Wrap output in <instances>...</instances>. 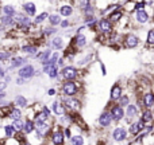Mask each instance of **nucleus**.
Returning <instances> with one entry per match:
<instances>
[{
	"instance_id": "nucleus-14",
	"label": "nucleus",
	"mask_w": 154,
	"mask_h": 145,
	"mask_svg": "<svg viewBox=\"0 0 154 145\" xmlns=\"http://www.w3.org/2000/svg\"><path fill=\"white\" fill-rule=\"evenodd\" d=\"M109 113H111V116H112V120L116 122L122 121L126 116V110L123 109V106H120L118 102L114 103V105L109 108Z\"/></svg>"
},
{
	"instance_id": "nucleus-22",
	"label": "nucleus",
	"mask_w": 154,
	"mask_h": 145,
	"mask_svg": "<svg viewBox=\"0 0 154 145\" xmlns=\"http://www.w3.org/2000/svg\"><path fill=\"white\" fill-rule=\"evenodd\" d=\"M123 43H125V47L127 48H135L139 45V38L134 34H128L123 38Z\"/></svg>"
},
{
	"instance_id": "nucleus-7",
	"label": "nucleus",
	"mask_w": 154,
	"mask_h": 145,
	"mask_svg": "<svg viewBox=\"0 0 154 145\" xmlns=\"http://www.w3.org/2000/svg\"><path fill=\"white\" fill-rule=\"evenodd\" d=\"M41 48H43V47H39L38 45H34V43H31V42H29V40H26V42H23L22 45H19L18 53H20L22 55H26L27 58L32 59V57H34L35 54H37L38 51L41 50Z\"/></svg>"
},
{
	"instance_id": "nucleus-17",
	"label": "nucleus",
	"mask_w": 154,
	"mask_h": 145,
	"mask_svg": "<svg viewBox=\"0 0 154 145\" xmlns=\"http://www.w3.org/2000/svg\"><path fill=\"white\" fill-rule=\"evenodd\" d=\"M123 95V87L120 83H114L111 87V90H109V100L112 101V102H118V100H119L120 97Z\"/></svg>"
},
{
	"instance_id": "nucleus-39",
	"label": "nucleus",
	"mask_w": 154,
	"mask_h": 145,
	"mask_svg": "<svg viewBox=\"0 0 154 145\" xmlns=\"http://www.w3.org/2000/svg\"><path fill=\"white\" fill-rule=\"evenodd\" d=\"M41 112H43V113L46 114V116L49 117V118H56V117L53 116V113H51V109H50V106L49 105H46V103H42V105H41Z\"/></svg>"
},
{
	"instance_id": "nucleus-37",
	"label": "nucleus",
	"mask_w": 154,
	"mask_h": 145,
	"mask_svg": "<svg viewBox=\"0 0 154 145\" xmlns=\"http://www.w3.org/2000/svg\"><path fill=\"white\" fill-rule=\"evenodd\" d=\"M72 26H73V22L69 20V19H62L61 23H60V28L64 30V31H68Z\"/></svg>"
},
{
	"instance_id": "nucleus-19",
	"label": "nucleus",
	"mask_w": 154,
	"mask_h": 145,
	"mask_svg": "<svg viewBox=\"0 0 154 145\" xmlns=\"http://www.w3.org/2000/svg\"><path fill=\"white\" fill-rule=\"evenodd\" d=\"M15 54H18V51L15 50H11V48H4V47H0V63H4L7 65L10 62V59L12 58Z\"/></svg>"
},
{
	"instance_id": "nucleus-50",
	"label": "nucleus",
	"mask_w": 154,
	"mask_h": 145,
	"mask_svg": "<svg viewBox=\"0 0 154 145\" xmlns=\"http://www.w3.org/2000/svg\"><path fill=\"white\" fill-rule=\"evenodd\" d=\"M3 81H4V82H5V83H8V85H10V83H11V82H12V81H14L12 75H11V73H8V74H7V75H5V77H4V79H3Z\"/></svg>"
},
{
	"instance_id": "nucleus-52",
	"label": "nucleus",
	"mask_w": 154,
	"mask_h": 145,
	"mask_svg": "<svg viewBox=\"0 0 154 145\" xmlns=\"http://www.w3.org/2000/svg\"><path fill=\"white\" fill-rule=\"evenodd\" d=\"M7 87H8V83H5L4 81H0V91L2 90H7Z\"/></svg>"
},
{
	"instance_id": "nucleus-46",
	"label": "nucleus",
	"mask_w": 154,
	"mask_h": 145,
	"mask_svg": "<svg viewBox=\"0 0 154 145\" xmlns=\"http://www.w3.org/2000/svg\"><path fill=\"white\" fill-rule=\"evenodd\" d=\"M145 7H146V1H145V0H142V1H135V7H134V10L141 11V10H143Z\"/></svg>"
},
{
	"instance_id": "nucleus-32",
	"label": "nucleus",
	"mask_w": 154,
	"mask_h": 145,
	"mask_svg": "<svg viewBox=\"0 0 154 145\" xmlns=\"http://www.w3.org/2000/svg\"><path fill=\"white\" fill-rule=\"evenodd\" d=\"M137 114H138V106H137L135 103H130V105H127V109H126V116H127L128 118H134Z\"/></svg>"
},
{
	"instance_id": "nucleus-33",
	"label": "nucleus",
	"mask_w": 154,
	"mask_h": 145,
	"mask_svg": "<svg viewBox=\"0 0 154 145\" xmlns=\"http://www.w3.org/2000/svg\"><path fill=\"white\" fill-rule=\"evenodd\" d=\"M62 55L61 51H53V54H51V57L49 58V61L46 62L43 66H46V65H50V66H53V65H57V62H58L60 57Z\"/></svg>"
},
{
	"instance_id": "nucleus-45",
	"label": "nucleus",
	"mask_w": 154,
	"mask_h": 145,
	"mask_svg": "<svg viewBox=\"0 0 154 145\" xmlns=\"http://www.w3.org/2000/svg\"><path fill=\"white\" fill-rule=\"evenodd\" d=\"M27 82L29 81H26L24 78H20V77H18V75H16L15 79H14V83H15L16 86H24V85H27Z\"/></svg>"
},
{
	"instance_id": "nucleus-56",
	"label": "nucleus",
	"mask_w": 154,
	"mask_h": 145,
	"mask_svg": "<svg viewBox=\"0 0 154 145\" xmlns=\"http://www.w3.org/2000/svg\"><path fill=\"white\" fill-rule=\"evenodd\" d=\"M0 81H2V79H0Z\"/></svg>"
},
{
	"instance_id": "nucleus-47",
	"label": "nucleus",
	"mask_w": 154,
	"mask_h": 145,
	"mask_svg": "<svg viewBox=\"0 0 154 145\" xmlns=\"http://www.w3.org/2000/svg\"><path fill=\"white\" fill-rule=\"evenodd\" d=\"M8 74V71H7V69H5V65L4 63H0V79H4V77Z\"/></svg>"
},
{
	"instance_id": "nucleus-12",
	"label": "nucleus",
	"mask_w": 154,
	"mask_h": 145,
	"mask_svg": "<svg viewBox=\"0 0 154 145\" xmlns=\"http://www.w3.org/2000/svg\"><path fill=\"white\" fill-rule=\"evenodd\" d=\"M15 135H16V129L12 125V122H4V124H2V126H0V140L4 141L5 138L15 137Z\"/></svg>"
},
{
	"instance_id": "nucleus-26",
	"label": "nucleus",
	"mask_w": 154,
	"mask_h": 145,
	"mask_svg": "<svg viewBox=\"0 0 154 145\" xmlns=\"http://www.w3.org/2000/svg\"><path fill=\"white\" fill-rule=\"evenodd\" d=\"M20 118H24V110L23 109H20V108L14 106V108L11 109L10 114H8V120L15 121V120H20Z\"/></svg>"
},
{
	"instance_id": "nucleus-53",
	"label": "nucleus",
	"mask_w": 154,
	"mask_h": 145,
	"mask_svg": "<svg viewBox=\"0 0 154 145\" xmlns=\"http://www.w3.org/2000/svg\"><path fill=\"white\" fill-rule=\"evenodd\" d=\"M37 145H49V141H42V143H38Z\"/></svg>"
},
{
	"instance_id": "nucleus-42",
	"label": "nucleus",
	"mask_w": 154,
	"mask_h": 145,
	"mask_svg": "<svg viewBox=\"0 0 154 145\" xmlns=\"http://www.w3.org/2000/svg\"><path fill=\"white\" fill-rule=\"evenodd\" d=\"M64 135H65V138H66V140H70V137L75 135V133L72 132V125L64 126Z\"/></svg>"
},
{
	"instance_id": "nucleus-43",
	"label": "nucleus",
	"mask_w": 154,
	"mask_h": 145,
	"mask_svg": "<svg viewBox=\"0 0 154 145\" xmlns=\"http://www.w3.org/2000/svg\"><path fill=\"white\" fill-rule=\"evenodd\" d=\"M3 144H4V145H22V144H20V141H19L18 138H15V137L5 138V140L3 141Z\"/></svg>"
},
{
	"instance_id": "nucleus-3",
	"label": "nucleus",
	"mask_w": 154,
	"mask_h": 145,
	"mask_svg": "<svg viewBox=\"0 0 154 145\" xmlns=\"http://www.w3.org/2000/svg\"><path fill=\"white\" fill-rule=\"evenodd\" d=\"M68 43H69V40L65 39L64 35L58 34V35H56V36H53V38H50V39L46 40L45 47L51 48L53 51H61L66 47Z\"/></svg>"
},
{
	"instance_id": "nucleus-44",
	"label": "nucleus",
	"mask_w": 154,
	"mask_h": 145,
	"mask_svg": "<svg viewBox=\"0 0 154 145\" xmlns=\"http://www.w3.org/2000/svg\"><path fill=\"white\" fill-rule=\"evenodd\" d=\"M147 45L149 46H154V28H150L147 32Z\"/></svg>"
},
{
	"instance_id": "nucleus-23",
	"label": "nucleus",
	"mask_w": 154,
	"mask_h": 145,
	"mask_svg": "<svg viewBox=\"0 0 154 145\" xmlns=\"http://www.w3.org/2000/svg\"><path fill=\"white\" fill-rule=\"evenodd\" d=\"M126 137H127V130H126L125 128L118 126V128H115V129L112 130V140L114 141L120 143V141L126 140Z\"/></svg>"
},
{
	"instance_id": "nucleus-35",
	"label": "nucleus",
	"mask_w": 154,
	"mask_h": 145,
	"mask_svg": "<svg viewBox=\"0 0 154 145\" xmlns=\"http://www.w3.org/2000/svg\"><path fill=\"white\" fill-rule=\"evenodd\" d=\"M141 120L146 124V122H152L153 121V113L147 109V110H143L142 112V117H141Z\"/></svg>"
},
{
	"instance_id": "nucleus-38",
	"label": "nucleus",
	"mask_w": 154,
	"mask_h": 145,
	"mask_svg": "<svg viewBox=\"0 0 154 145\" xmlns=\"http://www.w3.org/2000/svg\"><path fill=\"white\" fill-rule=\"evenodd\" d=\"M12 125L15 126L16 132H23V126H24V118H20V120H15V121H11Z\"/></svg>"
},
{
	"instance_id": "nucleus-55",
	"label": "nucleus",
	"mask_w": 154,
	"mask_h": 145,
	"mask_svg": "<svg viewBox=\"0 0 154 145\" xmlns=\"http://www.w3.org/2000/svg\"><path fill=\"white\" fill-rule=\"evenodd\" d=\"M111 1H119V0H111Z\"/></svg>"
},
{
	"instance_id": "nucleus-18",
	"label": "nucleus",
	"mask_w": 154,
	"mask_h": 145,
	"mask_svg": "<svg viewBox=\"0 0 154 145\" xmlns=\"http://www.w3.org/2000/svg\"><path fill=\"white\" fill-rule=\"evenodd\" d=\"M112 121H114V120H112V116H111V113H109V110L101 112L97 118V124L100 125L101 128H108Z\"/></svg>"
},
{
	"instance_id": "nucleus-20",
	"label": "nucleus",
	"mask_w": 154,
	"mask_h": 145,
	"mask_svg": "<svg viewBox=\"0 0 154 145\" xmlns=\"http://www.w3.org/2000/svg\"><path fill=\"white\" fill-rule=\"evenodd\" d=\"M0 23L3 24V27H4L5 30H7V32L15 30V27H16V22H15V19H14L12 16L0 15Z\"/></svg>"
},
{
	"instance_id": "nucleus-13",
	"label": "nucleus",
	"mask_w": 154,
	"mask_h": 145,
	"mask_svg": "<svg viewBox=\"0 0 154 145\" xmlns=\"http://www.w3.org/2000/svg\"><path fill=\"white\" fill-rule=\"evenodd\" d=\"M57 12H58L64 19H69L70 16L75 13V7H73V4L69 1L60 3V4L57 5Z\"/></svg>"
},
{
	"instance_id": "nucleus-48",
	"label": "nucleus",
	"mask_w": 154,
	"mask_h": 145,
	"mask_svg": "<svg viewBox=\"0 0 154 145\" xmlns=\"http://www.w3.org/2000/svg\"><path fill=\"white\" fill-rule=\"evenodd\" d=\"M66 65H68V62H66V59H65V57L61 55L60 57V59H58V62H57V66H58L60 69H62V67L66 66Z\"/></svg>"
},
{
	"instance_id": "nucleus-10",
	"label": "nucleus",
	"mask_w": 154,
	"mask_h": 145,
	"mask_svg": "<svg viewBox=\"0 0 154 145\" xmlns=\"http://www.w3.org/2000/svg\"><path fill=\"white\" fill-rule=\"evenodd\" d=\"M114 23L109 20L108 18H100L97 22V31L99 34L104 35V36H108L114 32Z\"/></svg>"
},
{
	"instance_id": "nucleus-15",
	"label": "nucleus",
	"mask_w": 154,
	"mask_h": 145,
	"mask_svg": "<svg viewBox=\"0 0 154 145\" xmlns=\"http://www.w3.org/2000/svg\"><path fill=\"white\" fill-rule=\"evenodd\" d=\"M22 11H23L27 16L34 19L35 16L38 15V5H37V3H34V1H24L23 4H22Z\"/></svg>"
},
{
	"instance_id": "nucleus-25",
	"label": "nucleus",
	"mask_w": 154,
	"mask_h": 145,
	"mask_svg": "<svg viewBox=\"0 0 154 145\" xmlns=\"http://www.w3.org/2000/svg\"><path fill=\"white\" fill-rule=\"evenodd\" d=\"M35 128H37V125H35V121L31 118H24V126H23V133L27 136L32 135V133L35 132Z\"/></svg>"
},
{
	"instance_id": "nucleus-34",
	"label": "nucleus",
	"mask_w": 154,
	"mask_h": 145,
	"mask_svg": "<svg viewBox=\"0 0 154 145\" xmlns=\"http://www.w3.org/2000/svg\"><path fill=\"white\" fill-rule=\"evenodd\" d=\"M84 143H85V140L82 135H73L69 140L70 145H84Z\"/></svg>"
},
{
	"instance_id": "nucleus-4",
	"label": "nucleus",
	"mask_w": 154,
	"mask_h": 145,
	"mask_svg": "<svg viewBox=\"0 0 154 145\" xmlns=\"http://www.w3.org/2000/svg\"><path fill=\"white\" fill-rule=\"evenodd\" d=\"M62 81H77L80 78V69L76 65H66L60 70Z\"/></svg>"
},
{
	"instance_id": "nucleus-41",
	"label": "nucleus",
	"mask_w": 154,
	"mask_h": 145,
	"mask_svg": "<svg viewBox=\"0 0 154 145\" xmlns=\"http://www.w3.org/2000/svg\"><path fill=\"white\" fill-rule=\"evenodd\" d=\"M128 132H130L133 136H137L139 132H141V129H139L138 124H137V122H134V124L130 125V128H128Z\"/></svg>"
},
{
	"instance_id": "nucleus-31",
	"label": "nucleus",
	"mask_w": 154,
	"mask_h": 145,
	"mask_svg": "<svg viewBox=\"0 0 154 145\" xmlns=\"http://www.w3.org/2000/svg\"><path fill=\"white\" fill-rule=\"evenodd\" d=\"M107 18H108L114 24H115V23H119V22L123 19V11H122V10L112 11L111 13H108V15H107Z\"/></svg>"
},
{
	"instance_id": "nucleus-5",
	"label": "nucleus",
	"mask_w": 154,
	"mask_h": 145,
	"mask_svg": "<svg viewBox=\"0 0 154 145\" xmlns=\"http://www.w3.org/2000/svg\"><path fill=\"white\" fill-rule=\"evenodd\" d=\"M60 100L65 105L68 112H80L82 108V101L79 97H64V95L58 94Z\"/></svg>"
},
{
	"instance_id": "nucleus-16",
	"label": "nucleus",
	"mask_w": 154,
	"mask_h": 145,
	"mask_svg": "<svg viewBox=\"0 0 154 145\" xmlns=\"http://www.w3.org/2000/svg\"><path fill=\"white\" fill-rule=\"evenodd\" d=\"M12 103L14 106H16V108H20V109H27L30 105V100L26 97V95L20 94V93H18V94H15V97L12 98Z\"/></svg>"
},
{
	"instance_id": "nucleus-2",
	"label": "nucleus",
	"mask_w": 154,
	"mask_h": 145,
	"mask_svg": "<svg viewBox=\"0 0 154 145\" xmlns=\"http://www.w3.org/2000/svg\"><path fill=\"white\" fill-rule=\"evenodd\" d=\"M49 144L50 145H65L66 144V138L64 135V126L60 124L54 122V126L51 129V133L49 136Z\"/></svg>"
},
{
	"instance_id": "nucleus-6",
	"label": "nucleus",
	"mask_w": 154,
	"mask_h": 145,
	"mask_svg": "<svg viewBox=\"0 0 154 145\" xmlns=\"http://www.w3.org/2000/svg\"><path fill=\"white\" fill-rule=\"evenodd\" d=\"M29 61H30V58H27L26 55H22V54H15V55L10 59V62L7 63L5 69H7L8 73H11V71H14V70L20 69V67L24 66L26 63H29Z\"/></svg>"
},
{
	"instance_id": "nucleus-8",
	"label": "nucleus",
	"mask_w": 154,
	"mask_h": 145,
	"mask_svg": "<svg viewBox=\"0 0 154 145\" xmlns=\"http://www.w3.org/2000/svg\"><path fill=\"white\" fill-rule=\"evenodd\" d=\"M37 69H38V67L35 66L34 63L29 62V63H26L24 66H22L20 69L16 70V75L20 77V78H24L26 81H31V79L35 78V73H37Z\"/></svg>"
},
{
	"instance_id": "nucleus-40",
	"label": "nucleus",
	"mask_w": 154,
	"mask_h": 145,
	"mask_svg": "<svg viewBox=\"0 0 154 145\" xmlns=\"http://www.w3.org/2000/svg\"><path fill=\"white\" fill-rule=\"evenodd\" d=\"M118 103H119L120 106H123V108H125V106H127V105H130V97H128L127 94H123L122 97L118 100Z\"/></svg>"
},
{
	"instance_id": "nucleus-11",
	"label": "nucleus",
	"mask_w": 154,
	"mask_h": 145,
	"mask_svg": "<svg viewBox=\"0 0 154 145\" xmlns=\"http://www.w3.org/2000/svg\"><path fill=\"white\" fill-rule=\"evenodd\" d=\"M49 106H50L51 113H53V116L56 117V118H58V117H61V116H65V114L68 113L66 108H65V105L62 103V101L60 100V97L54 98Z\"/></svg>"
},
{
	"instance_id": "nucleus-9",
	"label": "nucleus",
	"mask_w": 154,
	"mask_h": 145,
	"mask_svg": "<svg viewBox=\"0 0 154 145\" xmlns=\"http://www.w3.org/2000/svg\"><path fill=\"white\" fill-rule=\"evenodd\" d=\"M69 43L73 47H76L79 51H82L85 47H88L89 40H88V36L85 32H80V34H75L73 36H70Z\"/></svg>"
},
{
	"instance_id": "nucleus-21",
	"label": "nucleus",
	"mask_w": 154,
	"mask_h": 145,
	"mask_svg": "<svg viewBox=\"0 0 154 145\" xmlns=\"http://www.w3.org/2000/svg\"><path fill=\"white\" fill-rule=\"evenodd\" d=\"M41 32H42L45 39H50V38H53V36H56V35L60 34V30H58V27H53V26H49L48 24V26L41 27Z\"/></svg>"
},
{
	"instance_id": "nucleus-28",
	"label": "nucleus",
	"mask_w": 154,
	"mask_h": 145,
	"mask_svg": "<svg viewBox=\"0 0 154 145\" xmlns=\"http://www.w3.org/2000/svg\"><path fill=\"white\" fill-rule=\"evenodd\" d=\"M62 20V16L58 12H51L48 18V24L53 27H60V23Z\"/></svg>"
},
{
	"instance_id": "nucleus-51",
	"label": "nucleus",
	"mask_w": 154,
	"mask_h": 145,
	"mask_svg": "<svg viewBox=\"0 0 154 145\" xmlns=\"http://www.w3.org/2000/svg\"><path fill=\"white\" fill-rule=\"evenodd\" d=\"M100 70H101V75H107V69H106V65L103 62H100Z\"/></svg>"
},
{
	"instance_id": "nucleus-24",
	"label": "nucleus",
	"mask_w": 154,
	"mask_h": 145,
	"mask_svg": "<svg viewBox=\"0 0 154 145\" xmlns=\"http://www.w3.org/2000/svg\"><path fill=\"white\" fill-rule=\"evenodd\" d=\"M18 12L16 7L14 4H3L2 8H0V15H5V16H15V13Z\"/></svg>"
},
{
	"instance_id": "nucleus-27",
	"label": "nucleus",
	"mask_w": 154,
	"mask_h": 145,
	"mask_svg": "<svg viewBox=\"0 0 154 145\" xmlns=\"http://www.w3.org/2000/svg\"><path fill=\"white\" fill-rule=\"evenodd\" d=\"M49 15H50V12H48V11H43V12L38 13V15L35 16L34 19H32V20H34V24H35L37 27H42L43 24L48 22Z\"/></svg>"
},
{
	"instance_id": "nucleus-30",
	"label": "nucleus",
	"mask_w": 154,
	"mask_h": 145,
	"mask_svg": "<svg viewBox=\"0 0 154 145\" xmlns=\"http://www.w3.org/2000/svg\"><path fill=\"white\" fill-rule=\"evenodd\" d=\"M142 101H143V106H146L147 109L152 108L154 105V93L153 91H146L142 95Z\"/></svg>"
},
{
	"instance_id": "nucleus-1",
	"label": "nucleus",
	"mask_w": 154,
	"mask_h": 145,
	"mask_svg": "<svg viewBox=\"0 0 154 145\" xmlns=\"http://www.w3.org/2000/svg\"><path fill=\"white\" fill-rule=\"evenodd\" d=\"M81 82L77 81H62L58 86L60 94L64 97H79L81 91Z\"/></svg>"
},
{
	"instance_id": "nucleus-54",
	"label": "nucleus",
	"mask_w": 154,
	"mask_h": 145,
	"mask_svg": "<svg viewBox=\"0 0 154 145\" xmlns=\"http://www.w3.org/2000/svg\"><path fill=\"white\" fill-rule=\"evenodd\" d=\"M22 145H32V143H31V141H26V143H24V144H22Z\"/></svg>"
},
{
	"instance_id": "nucleus-49",
	"label": "nucleus",
	"mask_w": 154,
	"mask_h": 145,
	"mask_svg": "<svg viewBox=\"0 0 154 145\" xmlns=\"http://www.w3.org/2000/svg\"><path fill=\"white\" fill-rule=\"evenodd\" d=\"M4 100H8L7 90H2V91H0V101H4Z\"/></svg>"
},
{
	"instance_id": "nucleus-29",
	"label": "nucleus",
	"mask_w": 154,
	"mask_h": 145,
	"mask_svg": "<svg viewBox=\"0 0 154 145\" xmlns=\"http://www.w3.org/2000/svg\"><path fill=\"white\" fill-rule=\"evenodd\" d=\"M150 16L149 13L146 12L145 10H141V11H137L135 12V22L139 24H146L147 22H149Z\"/></svg>"
},
{
	"instance_id": "nucleus-36",
	"label": "nucleus",
	"mask_w": 154,
	"mask_h": 145,
	"mask_svg": "<svg viewBox=\"0 0 154 145\" xmlns=\"http://www.w3.org/2000/svg\"><path fill=\"white\" fill-rule=\"evenodd\" d=\"M58 94H60V90H58V87H56V86H51V87H49V89L46 90V95L50 97V98L58 97Z\"/></svg>"
}]
</instances>
